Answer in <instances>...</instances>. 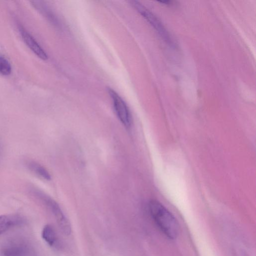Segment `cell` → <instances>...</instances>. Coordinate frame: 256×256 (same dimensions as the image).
<instances>
[{
    "instance_id": "6da1fadb",
    "label": "cell",
    "mask_w": 256,
    "mask_h": 256,
    "mask_svg": "<svg viewBox=\"0 0 256 256\" xmlns=\"http://www.w3.org/2000/svg\"><path fill=\"white\" fill-rule=\"evenodd\" d=\"M148 209L152 218L162 232L170 239L175 238L178 234L179 226L172 214L156 200L150 202Z\"/></svg>"
},
{
    "instance_id": "7a4b0ae2",
    "label": "cell",
    "mask_w": 256,
    "mask_h": 256,
    "mask_svg": "<svg viewBox=\"0 0 256 256\" xmlns=\"http://www.w3.org/2000/svg\"><path fill=\"white\" fill-rule=\"evenodd\" d=\"M36 194L44 202L51 210L62 232L65 235L68 236L71 232L70 223L62 213L57 203L42 193L36 192Z\"/></svg>"
},
{
    "instance_id": "3957f363",
    "label": "cell",
    "mask_w": 256,
    "mask_h": 256,
    "mask_svg": "<svg viewBox=\"0 0 256 256\" xmlns=\"http://www.w3.org/2000/svg\"><path fill=\"white\" fill-rule=\"evenodd\" d=\"M131 4L140 14L160 34L168 43L172 42L168 32L160 20L146 8L136 0L130 1Z\"/></svg>"
},
{
    "instance_id": "277c9868",
    "label": "cell",
    "mask_w": 256,
    "mask_h": 256,
    "mask_svg": "<svg viewBox=\"0 0 256 256\" xmlns=\"http://www.w3.org/2000/svg\"><path fill=\"white\" fill-rule=\"evenodd\" d=\"M108 92L112 99L118 117L125 126L129 127L131 123V117L126 104L114 90L109 88Z\"/></svg>"
},
{
    "instance_id": "5b68a950",
    "label": "cell",
    "mask_w": 256,
    "mask_h": 256,
    "mask_svg": "<svg viewBox=\"0 0 256 256\" xmlns=\"http://www.w3.org/2000/svg\"><path fill=\"white\" fill-rule=\"evenodd\" d=\"M25 252L24 244L15 240L6 241L0 248L1 256H24Z\"/></svg>"
},
{
    "instance_id": "8992f818",
    "label": "cell",
    "mask_w": 256,
    "mask_h": 256,
    "mask_svg": "<svg viewBox=\"0 0 256 256\" xmlns=\"http://www.w3.org/2000/svg\"><path fill=\"white\" fill-rule=\"evenodd\" d=\"M20 34L26 46L36 55L43 60H47L46 54L31 34L24 28L20 29Z\"/></svg>"
},
{
    "instance_id": "52a82bcc",
    "label": "cell",
    "mask_w": 256,
    "mask_h": 256,
    "mask_svg": "<svg viewBox=\"0 0 256 256\" xmlns=\"http://www.w3.org/2000/svg\"><path fill=\"white\" fill-rule=\"evenodd\" d=\"M23 219L16 214H3L0 216V235L14 226L20 224Z\"/></svg>"
},
{
    "instance_id": "ba28073f",
    "label": "cell",
    "mask_w": 256,
    "mask_h": 256,
    "mask_svg": "<svg viewBox=\"0 0 256 256\" xmlns=\"http://www.w3.org/2000/svg\"><path fill=\"white\" fill-rule=\"evenodd\" d=\"M28 169L38 176L44 180L50 179V176L48 171L40 164L33 160L27 162Z\"/></svg>"
},
{
    "instance_id": "9c48e42d",
    "label": "cell",
    "mask_w": 256,
    "mask_h": 256,
    "mask_svg": "<svg viewBox=\"0 0 256 256\" xmlns=\"http://www.w3.org/2000/svg\"><path fill=\"white\" fill-rule=\"evenodd\" d=\"M42 238L50 246H54L56 242V235L53 227L50 224L46 225L42 230Z\"/></svg>"
},
{
    "instance_id": "30bf717a",
    "label": "cell",
    "mask_w": 256,
    "mask_h": 256,
    "mask_svg": "<svg viewBox=\"0 0 256 256\" xmlns=\"http://www.w3.org/2000/svg\"><path fill=\"white\" fill-rule=\"evenodd\" d=\"M11 72L12 66L10 62L4 56L0 54V74L8 76Z\"/></svg>"
}]
</instances>
